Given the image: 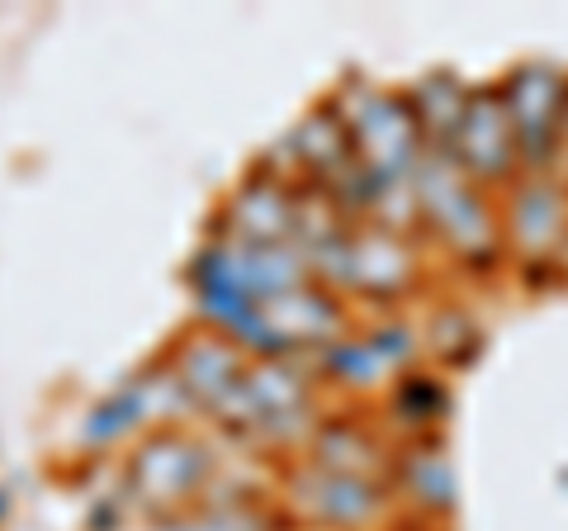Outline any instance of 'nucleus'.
<instances>
[{"instance_id":"14","label":"nucleus","mask_w":568,"mask_h":531,"mask_svg":"<svg viewBox=\"0 0 568 531\" xmlns=\"http://www.w3.org/2000/svg\"><path fill=\"white\" fill-rule=\"evenodd\" d=\"M549 176L568 186V100H564V119H559V138H555V157H549Z\"/></svg>"},{"instance_id":"8","label":"nucleus","mask_w":568,"mask_h":531,"mask_svg":"<svg viewBox=\"0 0 568 531\" xmlns=\"http://www.w3.org/2000/svg\"><path fill=\"white\" fill-rule=\"evenodd\" d=\"M298 194L304 186L280 176L275 167H261L252 181H242V190L227 200L219 233L252 242V247H294L298 228Z\"/></svg>"},{"instance_id":"12","label":"nucleus","mask_w":568,"mask_h":531,"mask_svg":"<svg viewBox=\"0 0 568 531\" xmlns=\"http://www.w3.org/2000/svg\"><path fill=\"white\" fill-rule=\"evenodd\" d=\"M280 527H290V518L275 503L246 499V493H237V499H204L190 512L156 522V531H280Z\"/></svg>"},{"instance_id":"5","label":"nucleus","mask_w":568,"mask_h":531,"mask_svg":"<svg viewBox=\"0 0 568 531\" xmlns=\"http://www.w3.org/2000/svg\"><path fill=\"white\" fill-rule=\"evenodd\" d=\"M446 157L469 176L474 186H484L493 194L507 190L517 176H526L517 133H511V114H507L497 86H469L465 114H459V129L450 138Z\"/></svg>"},{"instance_id":"1","label":"nucleus","mask_w":568,"mask_h":531,"mask_svg":"<svg viewBox=\"0 0 568 531\" xmlns=\"http://www.w3.org/2000/svg\"><path fill=\"white\" fill-rule=\"evenodd\" d=\"M417 228H432V238L455 252L459 261H493L503 252V209L493 190L474 186L446 152H426L413 176Z\"/></svg>"},{"instance_id":"10","label":"nucleus","mask_w":568,"mask_h":531,"mask_svg":"<svg viewBox=\"0 0 568 531\" xmlns=\"http://www.w3.org/2000/svg\"><path fill=\"white\" fill-rule=\"evenodd\" d=\"M148 380L152 375L129 380L123 389H114L100 409H91V418H85V432H81L85 447H110V441H123L133 432L148 437L152 418H156V384H148Z\"/></svg>"},{"instance_id":"3","label":"nucleus","mask_w":568,"mask_h":531,"mask_svg":"<svg viewBox=\"0 0 568 531\" xmlns=\"http://www.w3.org/2000/svg\"><path fill=\"white\" fill-rule=\"evenodd\" d=\"M398 508L394 484L361 480V474H336L323 465H294L284 474L280 512L298 527H323V531H375L388 512Z\"/></svg>"},{"instance_id":"2","label":"nucleus","mask_w":568,"mask_h":531,"mask_svg":"<svg viewBox=\"0 0 568 531\" xmlns=\"http://www.w3.org/2000/svg\"><path fill=\"white\" fill-rule=\"evenodd\" d=\"M219 455L190 428H152L129 455V503L156 522L190 512L213 493Z\"/></svg>"},{"instance_id":"7","label":"nucleus","mask_w":568,"mask_h":531,"mask_svg":"<svg viewBox=\"0 0 568 531\" xmlns=\"http://www.w3.org/2000/svg\"><path fill=\"white\" fill-rule=\"evenodd\" d=\"M497 91H503V104L511 114L521 167L526 171H549L559 119H564V100H568V77L549 62H521L517 72H507L503 81H497Z\"/></svg>"},{"instance_id":"6","label":"nucleus","mask_w":568,"mask_h":531,"mask_svg":"<svg viewBox=\"0 0 568 531\" xmlns=\"http://www.w3.org/2000/svg\"><path fill=\"white\" fill-rule=\"evenodd\" d=\"M166 370L175 389H181L185 409H200L209 418H219L227 409V399L242 389L252 357L219 328H190L181 342L166 351Z\"/></svg>"},{"instance_id":"4","label":"nucleus","mask_w":568,"mask_h":531,"mask_svg":"<svg viewBox=\"0 0 568 531\" xmlns=\"http://www.w3.org/2000/svg\"><path fill=\"white\" fill-rule=\"evenodd\" d=\"M503 252L517 257L526 271H545L555 266L568 247V186L555 181L549 171L517 176L503 200Z\"/></svg>"},{"instance_id":"9","label":"nucleus","mask_w":568,"mask_h":531,"mask_svg":"<svg viewBox=\"0 0 568 531\" xmlns=\"http://www.w3.org/2000/svg\"><path fill=\"white\" fill-rule=\"evenodd\" d=\"M394 493H398V503L422 508L426 518H446L455 508V474L432 437H422L417 447L403 451V460L394 465Z\"/></svg>"},{"instance_id":"13","label":"nucleus","mask_w":568,"mask_h":531,"mask_svg":"<svg viewBox=\"0 0 568 531\" xmlns=\"http://www.w3.org/2000/svg\"><path fill=\"white\" fill-rule=\"evenodd\" d=\"M394 413L403 422H417L426 432L446 413V389H440V380H426V375H398L394 380Z\"/></svg>"},{"instance_id":"11","label":"nucleus","mask_w":568,"mask_h":531,"mask_svg":"<svg viewBox=\"0 0 568 531\" xmlns=\"http://www.w3.org/2000/svg\"><path fill=\"white\" fill-rule=\"evenodd\" d=\"M465 100H469V86L455 72H432V77H422L417 91H407V104H413V119L422 129L426 152L450 148V138L459 129V114H465Z\"/></svg>"}]
</instances>
